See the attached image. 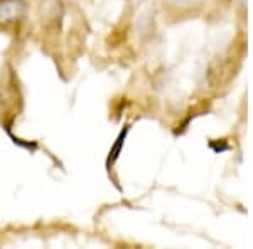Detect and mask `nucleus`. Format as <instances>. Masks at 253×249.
<instances>
[{
  "mask_svg": "<svg viewBox=\"0 0 253 249\" xmlns=\"http://www.w3.org/2000/svg\"><path fill=\"white\" fill-rule=\"evenodd\" d=\"M24 10H26L24 0H0V19H19L24 14Z\"/></svg>",
  "mask_w": 253,
  "mask_h": 249,
  "instance_id": "1",
  "label": "nucleus"
},
{
  "mask_svg": "<svg viewBox=\"0 0 253 249\" xmlns=\"http://www.w3.org/2000/svg\"><path fill=\"white\" fill-rule=\"evenodd\" d=\"M128 132H130V125H125V128H122V132L118 133L115 143L112 145V148H110V153H108V157H107V167H112L113 163L118 160L122 150H124L126 137H128Z\"/></svg>",
  "mask_w": 253,
  "mask_h": 249,
  "instance_id": "2",
  "label": "nucleus"
},
{
  "mask_svg": "<svg viewBox=\"0 0 253 249\" xmlns=\"http://www.w3.org/2000/svg\"><path fill=\"white\" fill-rule=\"evenodd\" d=\"M167 5L170 7H181V9H184V7H196V5H201L205 0H164Z\"/></svg>",
  "mask_w": 253,
  "mask_h": 249,
  "instance_id": "3",
  "label": "nucleus"
},
{
  "mask_svg": "<svg viewBox=\"0 0 253 249\" xmlns=\"http://www.w3.org/2000/svg\"><path fill=\"white\" fill-rule=\"evenodd\" d=\"M210 148L213 150L214 153H223V152H228L231 146L224 140H213V142H210Z\"/></svg>",
  "mask_w": 253,
  "mask_h": 249,
  "instance_id": "4",
  "label": "nucleus"
}]
</instances>
